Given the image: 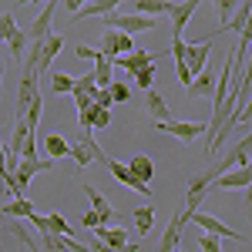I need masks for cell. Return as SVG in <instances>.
Returning <instances> with one entry per match:
<instances>
[{
	"mask_svg": "<svg viewBox=\"0 0 252 252\" xmlns=\"http://www.w3.org/2000/svg\"><path fill=\"white\" fill-rule=\"evenodd\" d=\"M37 81H40L37 67H34V64H24V78H20L17 97H14V121L27 115V108H31V104L40 97V84H37Z\"/></svg>",
	"mask_w": 252,
	"mask_h": 252,
	"instance_id": "cell-1",
	"label": "cell"
},
{
	"mask_svg": "<svg viewBox=\"0 0 252 252\" xmlns=\"http://www.w3.org/2000/svg\"><path fill=\"white\" fill-rule=\"evenodd\" d=\"M94 158L101 161V165H104V168H108V172H111V178H115V182H121V185H125V189H131V192H138L141 198H155V195H152V185L138 182L135 175L128 172V165H125V161H118V158H108L104 152H97Z\"/></svg>",
	"mask_w": 252,
	"mask_h": 252,
	"instance_id": "cell-2",
	"label": "cell"
},
{
	"mask_svg": "<svg viewBox=\"0 0 252 252\" xmlns=\"http://www.w3.org/2000/svg\"><path fill=\"white\" fill-rule=\"evenodd\" d=\"M104 24H108V31H121V34H145V31H152L155 27V17H141V14H108L104 17Z\"/></svg>",
	"mask_w": 252,
	"mask_h": 252,
	"instance_id": "cell-3",
	"label": "cell"
},
{
	"mask_svg": "<svg viewBox=\"0 0 252 252\" xmlns=\"http://www.w3.org/2000/svg\"><path fill=\"white\" fill-rule=\"evenodd\" d=\"M189 222H195V225H198V229H202L205 235H215V239H232V242H249V239H246L242 232H235L232 225H225L222 219H215V215L202 212V209H198V212H195L192 219H189Z\"/></svg>",
	"mask_w": 252,
	"mask_h": 252,
	"instance_id": "cell-4",
	"label": "cell"
},
{
	"mask_svg": "<svg viewBox=\"0 0 252 252\" xmlns=\"http://www.w3.org/2000/svg\"><path fill=\"white\" fill-rule=\"evenodd\" d=\"M212 47H215V34H205V40H198V44H185V67H189V74H202L205 71V64L212 58Z\"/></svg>",
	"mask_w": 252,
	"mask_h": 252,
	"instance_id": "cell-5",
	"label": "cell"
},
{
	"mask_svg": "<svg viewBox=\"0 0 252 252\" xmlns=\"http://www.w3.org/2000/svg\"><path fill=\"white\" fill-rule=\"evenodd\" d=\"M155 128L158 131H165V135H172V138H178V141H185V145H192L198 135H205V121H155Z\"/></svg>",
	"mask_w": 252,
	"mask_h": 252,
	"instance_id": "cell-6",
	"label": "cell"
},
{
	"mask_svg": "<svg viewBox=\"0 0 252 252\" xmlns=\"http://www.w3.org/2000/svg\"><path fill=\"white\" fill-rule=\"evenodd\" d=\"M94 239L104 242L111 252H141V246H138V242H128V232H125V229H115V225H97Z\"/></svg>",
	"mask_w": 252,
	"mask_h": 252,
	"instance_id": "cell-7",
	"label": "cell"
},
{
	"mask_svg": "<svg viewBox=\"0 0 252 252\" xmlns=\"http://www.w3.org/2000/svg\"><path fill=\"white\" fill-rule=\"evenodd\" d=\"M192 215H195V212H192V209H185V205H182V209L172 215V222L165 225V235H161V242H158V252H175V249H178L182 229H185V222H189Z\"/></svg>",
	"mask_w": 252,
	"mask_h": 252,
	"instance_id": "cell-8",
	"label": "cell"
},
{
	"mask_svg": "<svg viewBox=\"0 0 252 252\" xmlns=\"http://www.w3.org/2000/svg\"><path fill=\"white\" fill-rule=\"evenodd\" d=\"M97 51L108 61H115V58H121V54H131V51H135V40L128 37V34H121V31H104Z\"/></svg>",
	"mask_w": 252,
	"mask_h": 252,
	"instance_id": "cell-9",
	"label": "cell"
},
{
	"mask_svg": "<svg viewBox=\"0 0 252 252\" xmlns=\"http://www.w3.org/2000/svg\"><path fill=\"white\" fill-rule=\"evenodd\" d=\"M202 3H205V0H182V3H175V10L168 14V17H172V37H182V34H185L192 14L202 7Z\"/></svg>",
	"mask_w": 252,
	"mask_h": 252,
	"instance_id": "cell-10",
	"label": "cell"
},
{
	"mask_svg": "<svg viewBox=\"0 0 252 252\" xmlns=\"http://www.w3.org/2000/svg\"><path fill=\"white\" fill-rule=\"evenodd\" d=\"M121 3H125V0H88L84 10H74V14H71V24H78V20H84V17H108V14H115Z\"/></svg>",
	"mask_w": 252,
	"mask_h": 252,
	"instance_id": "cell-11",
	"label": "cell"
},
{
	"mask_svg": "<svg viewBox=\"0 0 252 252\" xmlns=\"http://www.w3.org/2000/svg\"><path fill=\"white\" fill-rule=\"evenodd\" d=\"M249 182H252V172L249 168H235V172H222L219 178H212V185H209V192L212 189H249Z\"/></svg>",
	"mask_w": 252,
	"mask_h": 252,
	"instance_id": "cell-12",
	"label": "cell"
},
{
	"mask_svg": "<svg viewBox=\"0 0 252 252\" xmlns=\"http://www.w3.org/2000/svg\"><path fill=\"white\" fill-rule=\"evenodd\" d=\"M84 195L91 198V212L101 219V225H108V222H115V219H118V212L111 209V205H108V198L97 192L94 185H88V182H84Z\"/></svg>",
	"mask_w": 252,
	"mask_h": 252,
	"instance_id": "cell-13",
	"label": "cell"
},
{
	"mask_svg": "<svg viewBox=\"0 0 252 252\" xmlns=\"http://www.w3.org/2000/svg\"><path fill=\"white\" fill-rule=\"evenodd\" d=\"M148 64H155V54H152V51H131V54H121V58L111 61V67H125L128 74H138V71L148 67Z\"/></svg>",
	"mask_w": 252,
	"mask_h": 252,
	"instance_id": "cell-14",
	"label": "cell"
},
{
	"mask_svg": "<svg viewBox=\"0 0 252 252\" xmlns=\"http://www.w3.org/2000/svg\"><path fill=\"white\" fill-rule=\"evenodd\" d=\"M172 10V0H131V14H141V17H168Z\"/></svg>",
	"mask_w": 252,
	"mask_h": 252,
	"instance_id": "cell-15",
	"label": "cell"
},
{
	"mask_svg": "<svg viewBox=\"0 0 252 252\" xmlns=\"http://www.w3.org/2000/svg\"><path fill=\"white\" fill-rule=\"evenodd\" d=\"M94 148H97V141L91 135H84L81 141H71L67 158H74V165H78V168H88V165L94 161Z\"/></svg>",
	"mask_w": 252,
	"mask_h": 252,
	"instance_id": "cell-16",
	"label": "cell"
},
{
	"mask_svg": "<svg viewBox=\"0 0 252 252\" xmlns=\"http://www.w3.org/2000/svg\"><path fill=\"white\" fill-rule=\"evenodd\" d=\"M249 17H252V7H249V0H242V3L235 7V14L229 17V24L219 31V37H222L225 31H235L239 37H246V34H249Z\"/></svg>",
	"mask_w": 252,
	"mask_h": 252,
	"instance_id": "cell-17",
	"label": "cell"
},
{
	"mask_svg": "<svg viewBox=\"0 0 252 252\" xmlns=\"http://www.w3.org/2000/svg\"><path fill=\"white\" fill-rule=\"evenodd\" d=\"M212 84H215V67H212V61L205 64V71L202 74H195L192 84L185 88L189 91V97H205V94H212Z\"/></svg>",
	"mask_w": 252,
	"mask_h": 252,
	"instance_id": "cell-18",
	"label": "cell"
},
{
	"mask_svg": "<svg viewBox=\"0 0 252 252\" xmlns=\"http://www.w3.org/2000/svg\"><path fill=\"white\" fill-rule=\"evenodd\" d=\"M145 108H148V115L155 118V121H168V118H172L168 101H165L161 91H155V88H148V94H145Z\"/></svg>",
	"mask_w": 252,
	"mask_h": 252,
	"instance_id": "cell-19",
	"label": "cell"
},
{
	"mask_svg": "<svg viewBox=\"0 0 252 252\" xmlns=\"http://www.w3.org/2000/svg\"><path fill=\"white\" fill-rule=\"evenodd\" d=\"M128 172L135 175L138 182H145V185H152V175H155V161L148 155H135L128 161Z\"/></svg>",
	"mask_w": 252,
	"mask_h": 252,
	"instance_id": "cell-20",
	"label": "cell"
},
{
	"mask_svg": "<svg viewBox=\"0 0 252 252\" xmlns=\"http://www.w3.org/2000/svg\"><path fill=\"white\" fill-rule=\"evenodd\" d=\"M152 225H155V205H138L135 209V229L141 239L152 235Z\"/></svg>",
	"mask_w": 252,
	"mask_h": 252,
	"instance_id": "cell-21",
	"label": "cell"
},
{
	"mask_svg": "<svg viewBox=\"0 0 252 252\" xmlns=\"http://www.w3.org/2000/svg\"><path fill=\"white\" fill-rule=\"evenodd\" d=\"M3 215H7V219H31V215H34V202L24 198V195H17V202H7V205H3Z\"/></svg>",
	"mask_w": 252,
	"mask_h": 252,
	"instance_id": "cell-22",
	"label": "cell"
},
{
	"mask_svg": "<svg viewBox=\"0 0 252 252\" xmlns=\"http://www.w3.org/2000/svg\"><path fill=\"white\" fill-rule=\"evenodd\" d=\"M44 152H47V158H67V152H71V141H64L61 135H47L44 138Z\"/></svg>",
	"mask_w": 252,
	"mask_h": 252,
	"instance_id": "cell-23",
	"label": "cell"
},
{
	"mask_svg": "<svg viewBox=\"0 0 252 252\" xmlns=\"http://www.w3.org/2000/svg\"><path fill=\"white\" fill-rule=\"evenodd\" d=\"M7 44V51H10V58L14 61H20L24 54H27V31H20V27H14V34L3 40Z\"/></svg>",
	"mask_w": 252,
	"mask_h": 252,
	"instance_id": "cell-24",
	"label": "cell"
},
{
	"mask_svg": "<svg viewBox=\"0 0 252 252\" xmlns=\"http://www.w3.org/2000/svg\"><path fill=\"white\" fill-rule=\"evenodd\" d=\"M111 71H115V67H111V61L101 54V58H97V67L91 71V74H94V84H97V88H108V84H111Z\"/></svg>",
	"mask_w": 252,
	"mask_h": 252,
	"instance_id": "cell-25",
	"label": "cell"
},
{
	"mask_svg": "<svg viewBox=\"0 0 252 252\" xmlns=\"http://www.w3.org/2000/svg\"><path fill=\"white\" fill-rule=\"evenodd\" d=\"M51 91H54V94H71V91H74V78L54 71V74H51Z\"/></svg>",
	"mask_w": 252,
	"mask_h": 252,
	"instance_id": "cell-26",
	"label": "cell"
},
{
	"mask_svg": "<svg viewBox=\"0 0 252 252\" xmlns=\"http://www.w3.org/2000/svg\"><path fill=\"white\" fill-rule=\"evenodd\" d=\"M212 3H215V10H219V20H222V27H225V24H229V17L235 14V7H239L242 0H212ZM222 27H219V31H222ZM219 31H215V37H219Z\"/></svg>",
	"mask_w": 252,
	"mask_h": 252,
	"instance_id": "cell-27",
	"label": "cell"
},
{
	"mask_svg": "<svg viewBox=\"0 0 252 252\" xmlns=\"http://www.w3.org/2000/svg\"><path fill=\"white\" fill-rule=\"evenodd\" d=\"M44 232H54V235H71V225L64 222V215L51 212V215H47V229H44Z\"/></svg>",
	"mask_w": 252,
	"mask_h": 252,
	"instance_id": "cell-28",
	"label": "cell"
},
{
	"mask_svg": "<svg viewBox=\"0 0 252 252\" xmlns=\"http://www.w3.org/2000/svg\"><path fill=\"white\" fill-rule=\"evenodd\" d=\"M108 91H111V101H118V104H128V101H131L128 84H121V81H111V84H108Z\"/></svg>",
	"mask_w": 252,
	"mask_h": 252,
	"instance_id": "cell-29",
	"label": "cell"
},
{
	"mask_svg": "<svg viewBox=\"0 0 252 252\" xmlns=\"http://www.w3.org/2000/svg\"><path fill=\"white\" fill-rule=\"evenodd\" d=\"M135 84L141 88V91H148V88L155 84V64H148V67H141V71L135 74Z\"/></svg>",
	"mask_w": 252,
	"mask_h": 252,
	"instance_id": "cell-30",
	"label": "cell"
},
{
	"mask_svg": "<svg viewBox=\"0 0 252 252\" xmlns=\"http://www.w3.org/2000/svg\"><path fill=\"white\" fill-rule=\"evenodd\" d=\"M91 101H94V108H104V111H111V104H115L108 88H94V91H91Z\"/></svg>",
	"mask_w": 252,
	"mask_h": 252,
	"instance_id": "cell-31",
	"label": "cell"
},
{
	"mask_svg": "<svg viewBox=\"0 0 252 252\" xmlns=\"http://www.w3.org/2000/svg\"><path fill=\"white\" fill-rule=\"evenodd\" d=\"M97 84H94V74H81V78H74V91H78V94H88L91 97V91H94ZM74 91H71V94H74Z\"/></svg>",
	"mask_w": 252,
	"mask_h": 252,
	"instance_id": "cell-32",
	"label": "cell"
},
{
	"mask_svg": "<svg viewBox=\"0 0 252 252\" xmlns=\"http://www.w3.org/2000/svg\"><path fill=\"white\" fill-rule=\"evenodd\" d=\"M14 27H17L14 14H0V40H7V37H10V34H14Z\"/></svg>",
	"mask_w": 252,
	"mask_h": 252,
	"instance_id": "cell-33",
	"label": "cell"
},
{
	"mask_svg": "<svg viewBox=\"0 0 252 252\" xmlns=\"http://www.w3.org/2000/svg\"><path fill=\"white\" fill-rule=\"evenodd\" d=\"M20 158H37V135H27L20 145Z\"/></svg>",
	"mask_w": 252,
	"mask_h": 252,
	"instance_id": "cell-34",
	"label": "cell"
},
{
	"mask_svg": "<svg viewBox=\"0 0 252 252\" xmlns=\"http://www.w3.org/2000/svg\"><path fill=\"white\" fill-rule=\"evenodd\" d=\"M198 246H202V252H222V246H219V239L215 235H198Z\"/></svg>",
	"mask_w": 252,
	"mask_h": 252,
	"instance_id": "cell-35",
	"label": "cell"
},
{
	"mask_svg": "<svg viewBox=\"0 0 252 252\" xmlns=\"http://www.w3.org/2000/svg\"><path fill=\"white\" fill-rule=\"evenodd\" d=\"M74 54H78L81 61H97V58H101V51L88 47V44H78V47H74Z\"/></svg>",
	"mask_w": 252,
	"mask_h": 252,
	"instance_id": "cell-36",
	"label": "cell"
},
{
	"mask_svg": "<svg viewBox=\"0 0 252 252\" xmlns=\"http://www.w3.org/2000/svg\"><path fill=\"white\" fill-rule=\"evenodd\" d=\"M71 97H74V104H78V115H81V111H88V108L94 104V101H91V97H88V94H78V91H74V94H71Z\"/></svg>",
	"mask_w": 252,
	"mask_h": 252,
	"instance_id": "cell-37",
	"label": "cell"
},
{
	"mask_svg": "<svg viewBox=\"0 0 252 252\" xmlns=\"http://www.w3.org/2000/svg\"><path fill=\"white\" fill-rule=\"evenodd\" d=\"M84 225H88V229H97V225H101V219H97L94 212H88V215H84Z\"/></svg>",
	"mask_w": 252,
	"mask_h": 252,
	"instance_id": "cell-38",
	"label": "cell"
},
{
	"mask_svg": "<svg viewBox=\"0 0 252 252\" xmlns=\"http://www.w3.org/2000/svg\"><path fill=\"white\" fill-rule=\"evenodd\" d=\"M88 249H91V252H111L104 242H97V239H91V246H88Z\"/></svg>",
	"mask_w": 252,
	"mask_h": 252,
	"instance_id": "cell-39",
	"label": "cell"
},
{
	"mask_svg": "<svg viewBox=\"0 0 252 252\" xmlns=\"http://www.w3.org/2000/svg\"><path fill=\"white\" fill-rule=\"evenodd\" d=\"M84 3H88V0H67V10H81Z\"/></svg>",
	"mask_w": 252,
	"mask_h": 252,
	"instance_id": "cell-40",
	"label": "cell"
},
{
	"mask_svg": "<svg viewBox=\"0 0 252 252\" xmlns=\"http://www.w3.org/2000/svg\"><path fill=\"white\" fill-rule=\"evenodd\" d=\"M0 84H3V54H0Z\"/></svg>",
	"mask_w": 252,
	"mask_h": 252,
	"instance_id": "cell-41",
	"label": "cell"
},
{
	"mask_svg": "<svg viewBox=\"0 0 252 252\" xmlns=\"http://www.w3.org/2000/svg\"><path fill=\"white\" fill-rule=\"evenodd\" d=\"M17 3H34V0H17ZM17 3H14V7H17Z\"/></svg>",
	"mask_w": 252,
	"mask_h": 252,
	"instance_id": "cell-42",
	"label": "cell"
},
{
	"mask_svg": "<svg viewBox=\"0 0 252 252\" xmlns=\"http://www.w3.org/2000/svg\"><path fill=\"white\" fill-rule=\"evenodd\" d=\"M175 252H182V246H178V249H175Z\"/></svg>",
	"mask_w": 252,
	"mask_h": 252,
	"instance_id": "cell-43",
	"label": "cell"
},
{
	"mask_svg": "<svg viewBox=\"0 0 252 252\" xmlns=\"http://www.w3.org/2000/svg\"><path fill=\"white\" fill-rule=\"evenodd\" d=\"M0 252H3V249H0Z\"/></svg>",
	"mask_w": 252,
	"mask_h": 252,
	"instance_id": "cell-44",
	"label": "cell"
}]
</instances>
